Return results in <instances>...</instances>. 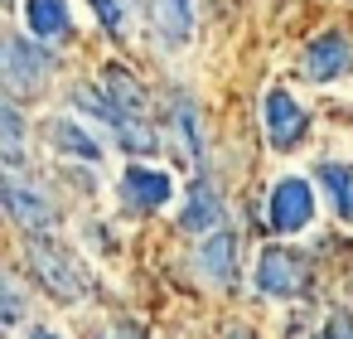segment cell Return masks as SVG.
Returning a JSON list of instances; mask_svg holds the SVG:
<instances>
[{
  "instance_id": "obj_3",
  "label": "cell",
  "mask_w": 353,
  "mask_h": 339,
  "mask_svg": "<svg viewBox=\"0 0 353 339\" xmlns=\"http://www.w3.org/2000/svg\"><path fill=\"white\" fill-rule=\"evenodd\" d=\"M59 59L44 49V44H30L20 35L6 39V49H0V78H6V93L20 102V97H39L54 78Z\"/></svg>"
},
{
  "instance_id": "obj_7",
  "label": "cell",
  "mask_w": 353,
  "mask_h": 339,
  "mask_svg": "<svg viewBox=\"0 0 353 339\" xmlns=\"http://www.w3.org/2000/svg\"><path fill=\"white\" fill-rule=\"evenodd\" d=\"M121 204L136 209V213H160L170 199H174V180L155 165H126L121 170V184H117Z\"/></svg>"
},
{
  "instance_id": "obj_1",
  "label": "cell",
  "mask_w": 353,
  "mask_h": 339,
  "mask_svg": "<svg viewBox=\"0 0 353 339\" xmlns=\"http://www.w3.org/2000/svg\"><path fill=\"white\" fill-rule=\"evenodd\" d=\"M97 112L107 117V126L117 131V141L131 155H150L160 146L155 122H150V97H145V88L126 68H107L102 73V102H97Z\"/></svg>"
},
{
  "instance_id": "obj_18",
  "label": "cell",
  "mask_w": 353,
  "mask_h": 339,
  "mask_svg": "<svg viewBox=\"0 0 353 339\" xmlns=\"http://www.w3.org/2000/svg\"><path fill=\"white\" fill-rule=\"evenodd\" d=\"M97 10V20L107 25V35H126V0H88Z\"/></svg>"
},
{
  "instance_id": "obj_4",
  "label": "cell",
  "mask_w": 353,
  "mask_h": 339,
  "mask_svg": "<svg viewBox=\"0 0 353 339\" xmlns=\"http://www.w3.org/2000/svg\"><path fill=\"white\" fill-rule=\"evenodd\" d=\"M314 209H319V194H314V184L300 180V175L276 180L271 194H266V223H271L276 233H300V228H310V223H314Z\"/></svg>"
},
{
  "instance_id": "obj_10",
  "label": "cell",
  "mask_w": 353,
  "mask_h": 339,
  "mask_svg": "<svg viewBox=\"0 0 353 339\" xmlns=\"http://www.w3.org/2000/svg\"><path fill=\"white\" fill-rule=\"evenodd\" d=\"M49 146L63 155V160H83V165H102L107 155H102V141L83 126V122H73V117H54L49 122Z\"/></svg>"
},
{
  "instance_id": "obj_19",
  "label": "cell",
  "mask_w": 353,
  "mask_h": 339,
  "mask_svg": "<svg viewBox=\"0 0 353 339\" xmlns=\"http://www.w3.org/2000/svg\"><path fill=\"white\" fill-rule=\"evenodd\" d=\"M0 320L6 325H20L25 320V296H20V281L6 276V310H0Z\"/></svg>"
},
{
  "instance_id": "obj_15",
  "label": "cell",
  "mask_w": 353,
  "mask_h": 339,
  "mask_svg": "<svg viewBox=\"0 0 353 339\" xmlns=\"http://www.w3.org/2000/svg\"><path fill=\"white\" fill-rule=\"evenodd\" d=\"M0 160H6L10 175L25 170V117L15 112V102L0 107Z\"/></svg>"
},
{
  "instance_id": "obj_12",
  "label": "cell",
  "mask_w": 353,
  "mask_h": 339,
  "mask_svg": "<svg viewBox=\"0 0 353 339\" xmlns=\"http://www.w3.org/2000/svg\"><path fill=\"white\" fill-rule=\"evenodd\" d=\"M25 30L44 44V39H63L73 30L68 0H25Z\"/></svg>"
},
{
  "instance_id": "obj_8",
  "label": "cell",
  "mask_w": 353,
  "mask_h": 339,
  "mask_svg": "<svg viewBox=\"0 0 353 339\" xmlns=\"http://www.w3.org/2000/svg\"><path fill=\"white\" fill-rule=\"evenodd\" d=\"M0 199H6V213L20 223V233H30V238H49L54 233V204L39 194V189H30V184H20L15 175L6 180V189H0Z\"/></svg>"
},
{
  "instance_id": "obj_9",
  "label": "cell",
  "mask_w": 353,
  "mask_h": 339,
  "mask_svg": "<svg viewBox=\"0 0 353 339\" xmlns=\"http://www.w3.org/2000/svg\"><path fill=\"white\" fill-rule=\"evenodd\" d=\"M348 68H353V39L348 35L324 30L319 39H310V49H305V78L310 83H334Z\"/></svg>"
},
{
  "instance_id": "obj_2",
  "label": "cell",
  "mask_w": 353,
  "mask_h": 339,
  "mask_svg": "<svg viewBox=\"0 0 353 339\" xmlns=\"http://www.w3.org/2000/svg\"><path fill=\"white\" fill-rule=\"evenodd\" d=\"M30 267H34V276H39V286L49 291V296H59V300H88L92 296V276H88V267L78 262V252H68L63 242H54V238H30Z\"/></svg>"
},
{
  "instance_id": "obj_16",
  "label": "cell",
  "mask_w": 353,
  "mask_h": 339,
  "mask_svg": "<svg viewBox=\"0 0 353 339\" xmlns=\"http://www.w3.org/2000/svg\"><path fill=\"white\" fill-rule=\"evenodd\" d=\"M314 175H319V184L329 189L334 213H339L343 223H353V165H334V160H324Z\"/></svg>"
},
{
  "instance_id": "obj_21",
  "label": "cell",
  "mask_w": 353,
  "mask_h": 339,
  "mask_svg": "<svg viewBox=\"0 0 353 339\" xmlns=\"http://www.w3.org/2000/svg\"><path fill=\"white\" fill-rule=\"evenodd\" d=\"M25 339H59V334H54V329H30Z\"/></svg>"
},
{
  "instance_id": "obj_17",
  "label": "cell",
  "mask_w": 353,
  "mask_h": 339,
  "mask_svg": "<svg viewBox=\"0 0 353 339\" xmlns=\"http://www.w3.org/2000/svg\"><path fill=\"white\" fill-rule=\"evenodd\" d=\"M174 131H179V151H184V160L194 165V160H203V141H199V112L179 97V107H174Z\"/></svg>"
},
{
  "instance_id": "obj_13",
  "label": "cell",
  "mask_w": 353,
  "mask_h": 339,
  "mask_svg": "<svg viewBox=\"0 0 353 339\" xmlns=\"http://www.w3.org/2000/svg\"><path fill=\"white\" fill-rule=\"evenodd\" d=\"M218 218H223V199H218V189H213L208 180H199V184L189 189V204H184V213H179V228H184V233H213Z\"/></svg>"
},
{
  "instance_id": "obj_20",
  "label": "cell",
  "mask_w": 353,
  "mask_h": 339,
  "mask_svg": "<svg viewBox=\"0 0 353 339\" xmlns=\"http://www.w3.org/2000/svg\"><path fill=\"white\" fill-rule=\"evenodd\" d=\"M314 339H353V315H348V310H334V315L319 325Z\"/></svg>"
},
{
  "instance_id": "obj_11",
  "label": "cell",
  "mask_w": 353,
  "mask_h": 339,
  "mask_svg": "<svg viewBox=\"0 0 353 339\" xmlns=\"http://www.w3.org/2000/svg\"><path fill=\"white\" fill-rule=\"evenodd\" d=\"M194 262L203 267V276H208L213 286H228V281L237 276V233H232V228H213V233L199 242Z\"/></svg>"
},
{
  "instance_id": "obj_14",
  "label": "cell",
  "mask_w": 353,
  "mask_h": 339,
  "mask_svg": "<svg viewBox=\"0 0 353 339\" xmlns=\"http://www.w3.org/2000/svg\"><path fill=\"white\" fill-rule=\"evenodd\" d=\"M155 30L165 49H184L194 35V0H155Z\"/></svg>"
},
{
  "instance_id": "obj_5",
  "label": "cell",
  "mask_w": 353,
  "mask_h": 339,
  "mask_svg": "<svg viewBox=\"0 0 353 339\" xmlns=\"http://www.w3.org/2000/svg\"><path fill=\"white\" fill-rule=\"evenodd\" d=\"M310 286V262L290 247H266L256 257V291L276 296V300H295Z\"/></svg>"
},
{
  "instance_id": "obj_6",
  "label": "cell",
  "mask_w": 353,
  "mask_h": 339,
  "mask_svg": "<svg viewBox=\"0 0 353 339\" xmlns=\"http://www.w3.org/2000/svg\"><path fill=\"white\" fill-rule=\"evenodd\" d=\"M261 126H266V141L276 151H295L305 141V131H310V117H305V107L285 88H266V97H261Z\"/></svg>"
}]
</instances>
